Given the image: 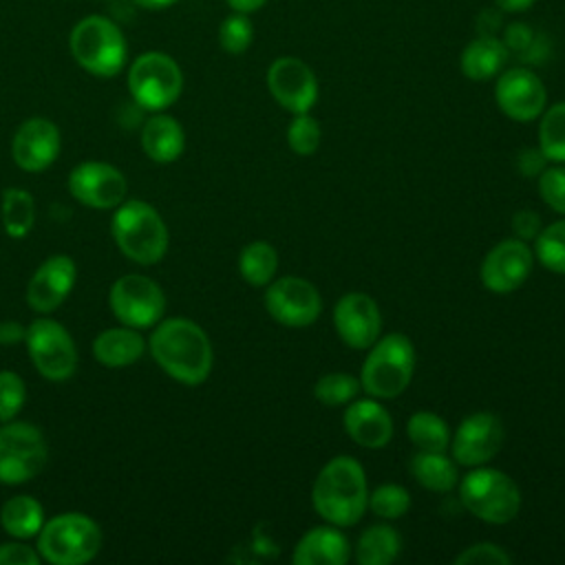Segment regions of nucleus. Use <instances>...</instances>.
Listing matches in <instances>:
<instances>
[{"label": "nucleus", "mask_w": 565, "mask_h": 565, "mask_svg": "<svg viewBox=\"0 0 565 565\" xmlns=\"http://www.w3.org/2000/svg\"><path fill=\"white\" fill-rule=\"evenodd\" d=\"M494 102L508 119L525 124L541 117L547 106V90L534 71L510 66L497 75Z\"/></svg>", "instance_id": "nucleus-14"}, {"label": "nucleus", "mask_w": 565, "mask_h": 565, "mask_svg": "<svg viewBox=\"0 0 565 565\" xmlns=\"http://www.w3.org/2000/svg\"><path fill=\"white\" fill-rule=\"evenodd\" d=\"M0 525L13 539H31L44 525L42 503L29 494H15L0 508Z\"/></svg>", "instance_id": "nucleus-28"}, {"label": "nucleus", "mask_w": 565, "mask_h": 565, "mask_svg": "<svg viewBox=\"0 0 565 565\" xmlns=\"http://www.w3.org/2000/svg\"><path fill=\"white\" fill-rule=\"evenodd\" d=\"M60 130L51 119L31 117L13 135L11 154L15 166L26 172L46 170L60 154Z\"/></svg>", "instance_id": "nucleus-19"}, {"label": "nucleus", "mask_w": 565, "mask_h": 565, "mask_svg": "<svg viewBox=\"0 0 565 565\" xmlns=\"http://www.w3.org/2000/svg\"><path fill=\"white\" fill-rule=\"evenodd\" d=\"M351 558V543L338 525H316L307 530L291 554L296 565H344Z\"/></svg>", "instance_id": "nucleus-22"}, {"label": "nucleus", "mask_w": 565, "mask_h": 565, "mask_svg": "<svg viewBox=\"0 0 565 565\" xmlns=\"http://www.w3.org/2000/svg\"><path fill=\"white\" fill-rule=\"evenodd\" d=\"M508 57L510 49L501 38L481 33L461 49L459 71L470 82H488L505 68Z\"/></svg>", "instance_id": "nucleus-23"}, {"label": "nucleus", "mask_w": 565, "mask_h": 565, "mask_svg": "<svg viewBox=\"0 0 565 565\" xmlns=\"http://www.w3.org/2000/svg\"><path fill=\"white\" fill-rule=\"evenodd\" d=\"M539 150L547 163H565V102L545 106L539 117Z\"/></svg>", "instance_id": "nucleus-32"}, {"label": "nucleus", "mask_w": 565, "mask_h": 565, "mask_svg": "<svg viewBox=\"0 0 565 565\" xmlns=\"http://www.w3.org/2000/svg\"><path fill=\"white\" fill-rule=\"evenodd\" d=\"M278 269V254L267 241H252L241 249L238 271L252 287H267Z\"/></svg>", "instance_id": "nucleus-29"}, {"label": "nucleus", "mask_w": 565, "mask_h": 565, "mask_svg": "<svg viewBox=\"0 0 565 565\" xmlns=\"http://www.w3.org/2000/svg\"><path fill=\"white\" fill-rule=\"evenodd\" d=\"M333 327L347 347L369 349L382 331L380 307L369 294L349 291L333 307Z\"/></svg>", "instance_id": "nucleus-18"}, {"label": "nucleus", "mask_w": 565, "mask_h": 565, "mask_svg": "<svg viewBox=\"0 0 565 565\" xmlns=\"http://www.w3.org/2000/svg\"><path fill=\"white\" fill-rule=\"evenodd\" d=\"M545 163H547V159L543 157V152L539 148H525L516 161L521 174H525V177H539L547 168Z\"/></svg>", "instance_id": "nucleus-43"}, {"label": "nucleus", "mask_w": 565, "mask_h": 565, "mask_svg": "<svg viewBox=\"0 0 565 565\" xmlns=\"http://www.w3.org/2000/svg\"><path fill=\"white\" fill-rule=\"evenodd\" d=\"M143 338L132 327H115L102 331L93 342V355L99 364L117 369L137 362L143 353Z\"/></svg>", "instance_id": "nucleus-25"}, {"label": "nucleus", "mask_w": 565, "mask_h": 565, "mask_svg": "<svg viewBox=\"0 0 565 565\" xmlns=\"http://www.w3.org/2000/svg\"><path fill=\"white\" fill-rule=\"evenodd\" d=\"M497 9L503 13H523L536 4V0H494Z\"/></svg>", "instance_id": "nucleus-46"}, {"label": "nucleus", "mask_w": 565, "mask_h": 565, "mask_svg": "<svg viewBox=\"0 0 565 565\" xmlns=\"http://www.w3.org/2000/svg\"><path fill=\"white\" fill-rule=\"evenodd\" d=\"M137 7H141V9H146V11H161V9H168V7H172L174 2H179V0H132Z\"/></svg>", "instance_id": "nucleus-47"}, {"label": "nucleus", "mask_w": 565, "mask_h": 565, "mask_svg": "<svg viewBox=\"0 0 565 565\" xmlns=\"http://www.w3.org/2000/svg\"><path fill=\"white\" fill-rule=\"evenodd\" d=\"M406 435L417 450L446 452L450 446L448 424L430 411H417L406 422Z\"/></svg>", "instance_id": "nucleus-30"}, {"label": "nucleus", "mask_w": 565, "mask_h": 565, "mask_svg": "<svg viewBox=\"0 0 565 565\" xmlns=\"http://www.w3.org/2000/svg\"><path fill=\"white\" fill-rule=\"evenodd\" d=\"M362 384L360 377H353L349 373H324L318 377V382L313 384V397L329 408L335 406H347L349 402L355 399V395L360 393Z\"/></svg>", "instance_id": "nucleus-34"}, {"label": "nucleus", "mask_w": 565, "mask_h": 565, "mask_svg": "<svg viewBox=\"0 0 565 565\" xmlns=\"http://www.w3.org/2000/svg\"><path fill=\"white\" fill-rule=\"evenodd\" d=\"M534 249L521 238L499 241L479 265V280L492 294L516 291L534 267Z\"/></svg>", "instance_id": "nucleus-16"}, {"label": "nucleus", "mask_w": 565, "mask_h": 565, "mask_svg": "<svg viewBox=\"0 0 565 565\" xmlns=\"http://www.w3.org/2000/svg\"><path fill=\"white\" fill-rule=\"evenodd\" d=\"M128 90L143 110H166L183 90V73L174 57L161 51L139 55L128 68Z\"/></svg>", "instance_id": "nucleus-8"}, {"label": "nucleus", "mask_w": 565, "mask_h": 565, "mask_svg": "<svg viewBox=\"0 0 565 565\" xmlns=\"http://www.w3.org/2000/svg\"><path fill=\"white\" fill-rule=\"evenodd\" d=\"M369 508L380 519H402L411 510V492L399 483H382L369 492Z\"/></svg>", "instance_id": "nucleus-35"}, {"label": "nucleus", "mask_w": 565, "mask_h": 565, "mask_svg": "<svg viewBox=\"0 0 565 565\" xmlns=\"http://www.w3.org/2000/svg\"><path fill=\"white\" fill-rule=\"evenodd\" d=\"M322 141V128L320 121L311 113H298L287 126V146L300 154L309 157L318 150Z\"/></svg>", "instance_id": "nucleus-37"}, {"label": "nucleus", "mask_w": 565, "mask_h": 565, "mask_svg": "<svg viewBox=\"0 0 565 565\" xmlns=\"http://www.w3.org/2000/svg\"><path fill=\"white\" fill-rule=\"evenodd\" d=\"M40 552L26 543H4L0 545V565H38Z\"/></svg>", "instance_id": "nucleus-41"}, {"label": "nucleus", "mask_w": 565, "mask_h": 565, "mask_svg": "<svg viewBox=\"0 0 565 565\" xmlns=\"http://www.w3.org/2000/svg\"><path fill=\"white\" fill-rule=\"evenodd\" d=\"M113 238L124 256L139 265H154L168 252V227L146 201H124L113 214Z\"/></svg>", "instance_id": "nucleus-4"}, {"label": "nucleus", "mask_w": 565, "mask_h": 565, "mask_svg": "<svg viewBox=\"0 0 565 565\" xmlns=\"http://www.w3.org/2000/svg\"><path fill=\"white\" fill-rule=\"evenodd\" d=\"M351 550L360 565H391L402 552V536L386 523L371 525Z\"/></svg>", "instance_id": "nucleus-26"}, {"label": "nucleus", "mask_w": 565, "mask_h": 565, "mask_svg": "<svg viewBox=\"0 0 565 565\" xmlns=\"http://www.w3.org/2000/svg\"><path fill=\"white\" fill-rule=\"evenodd\" d=\"M115 318L132 329L154 327L166 309L163 289L148 276L126 274L117 278L108 294Z\"/></svg>", "instance_id": "nucleus-11"}, {"label": "nucleus", "mask_w": 565, "mask_h": 565, "mask_svg": "<svg viewBox=\"0 0 565 565\" xmlns=\"http://www.w3.org/2000/svg\"><path fill=\"white\" fill-rule=\"evenodd\" d=\"M265 84L274 102L291 115L311 113L318 102V77L313 68L296 55L276 57L267 68Z\"/></svg>", "instance_id": "nucleus-12"}, {"label": "nucleus", "mask_w": 565, "mask_h": 565, "mask_svg": "<svg viewBox=\"0 0 565 565\" xmlns=\"http://www.w3.org/2000/svg\"><path fill=\"white\" fill-rule=\"evenodd\" d=\"M75 285V263L73 258L57 254L46 258L29 280L26 300L38 313H51L57 309Z\"/></svg>", "instance_id": "nucleus-20"}, {"label": "nucleus", "mask_w": 565, "mask_h": 565, "mask_svg": "<svg viewBox=\"0 0 565 565\" xmlns=\"http://www.w3.org/2000/svg\"><path fill=\"white\" fill-rule=\"evenodd\" d=\"M415 373V347L404 333L377 338L362 364L360 384L369 397L393 399L402 395Z\"/></svg>", "instance_id": "nucleus-3"}, {"label": "nucleus", "mask_w": 565, "mask_h": 565, "mask_svg": "<svg viewBox=\"0 0 565 565\" xmlns=\"http://www.w3.org/2000/svg\"><path fill=\"white\" fill-rule=\"evenodd\" d=\"M311 503L318 516L338 527L355 525L369 508L364 468L349 455L329 459L313 479Z\"/></svg>", "instance_id": "nucleus-2"}, {"label": "nucleus", "mask_w": 565, "mask_h": 565, "mask_svg": "<svg viewBox=\"0 0 565 565\" xmlns=\"http://www.w3.org/2000/svg\"><path fill=\"white\" fill-rule=\"evenodd\" d=\"M265 309L278 324L300 329L320 318L322 298L307 278L282 276L267 285Z\"/></svg>", "instance_id": "nucleus-13"}, {"label": "nucleus", "mask_w": 565, "mask_h": 565, "mask_svg": "<svg viewBox=\"0 0 565 565\" xmlns=\"http://www.w3.org/2000/svg\"><path fill=\"white\" fill-rule=\"evenodd\" d=\"M0 218H2L4 232L11 238H24L35 223V201L31 192L22 188H7L2 192Z\"/></svg>", "instance_id": "nucleus-31"}, {"label": "nucleus", "mask_w": 565, "mask_h": 565, "mask_svg": "<svg viewBox=\"0 0 565 565\" xmlns=\"http://www.w3.org/2000/svg\"><path fill=\"white\" fill-rule=\"evenodd\" d=\"M26 349L33 366L46 380H68L77 369V349L71 333L51 318H38L26 327Z\"/></svg>", "instance_id": "nucleus-10"}, {"label": "nucleus", "mask_w": 565, "mask_h": 565, "mask_svg": "<svg viewBox=\"0 0 565 565\" xmlns=\"http://www.w3.org/2000/svg\"><path fill=\"white\" fill-rule=\"evenodd\" d=\"M26 388L18 373L0 371V424L11 422L24 406Z\"/></svg>", "instance_id": "nucleus-39"}, {"label": "nucleus", "mask_w": 565, "mask_h": 565, "mask_svg": "<svg viewBox=\"0 0 565 565\" xmlns=\"http://www.w3.org/2000/svg\"><path fill=\"white\" fill-rule=\"evenodd\" d=\"M342 424L347 435L362 448H384L393 437V419L388 411L375 399H353L347 404Z\"/></svg>", "instance_id": "nucleus-21"}, {"label": "nucleus", "mask_w": 565, "mask_h": 565, "mask_svg": "<svg viewBox=\"0 0 565 565\" xmlns=\"http://www.w3.org/2000/svg\"><path fill=\"white\" fill-rule=\"evenodd\" d=\"M102 547L99 525L79 512L53 516L38 532V552L53 565H82L97 556Z\"/></svg>", "instance_id": "nucleus-7"}, {"label": "nucleus", "mask_w": 565, "mask_h": 565, "mask_svg": "<svg viewBox=\"0 0 565 565\" xmlns=\"http://www.w3.org/2000/svg\"><path fill=\"white\" fill-rule=\"evenodd\" d=\"M71 194L95 210H110L124 203L128 183L121 170L104 161H84L68 174Z\"/></svg>", "instance_id": "nucleus-17"}, {"label": "nucleus", "mask_w": 565, "mask_h": 565, "mask_svg": "<svg viewBox=\"0 0 565 565\" xmlns=\"http://www.w3.org/2000/svg\"><path fill=\"white\" fill-rule=\"evenodd\" d=\"M73 60L95 77H115L128 57L121 29L106 15L82 18L68 35Z\"/></svg>", "instance_id": "nucleus-5"}, {"label": "nucleus", "mask_w": 565, "mask_h": 565, "mask_svg": "<svg viewBox=\"0 0 565 565\" xmlns=\"http://www.w3.org/2000/svg\"><path fill=\"white\" fill-rule=\"evenodd\" d=\"M46 457V439L38 426L13 419L0 426V483L31 481L42 472Z\"/></svg>", "instance_id": "nucleus-9"}, {"label": "nucleus", "mask_w": 565, "mask_h": 565, "mask_svg": "<svg viewBox=\"0 0 565 565\" xmlns=\"http://www.w3.org/2000/svg\"><path fill=\"white\" fill-rule=\"evenodd\" d=\"M254 42V24L247 13L232 11L218 24V44L230 55L245 53Z\"/></svg>", "instance_id": "nucleus-36"}, {"label": "nucleus", "mask_w": 565, "mask_h": 565, "mask_svg": "<svg viewBox=\"0 0 565 565\" xmlns=\"http://www.w3.org/2000/svg\"><path fill=\"white\" fill-rule=\"evenodd\" d=\"M512 556L497 543L481 541L455 556V565H510Z\"/></svg>", "instance_id": "nucleus-40"}, {"label": "nucleus", "mask_w": 565, "mask_h": 565, "mask_svg": "<svg viewBox=\"0 0 565 565\" xmlns=\"http://www.w3.org/2000/svg\"><path fill=\"white\" fill-rule=\"evenodd\" d=\"M512 230L516 234V238L521 241H530V238H536V234L541 232V218L536 212L532 210H519L514 216H512Z\"/></svg>", "instance_id": "nucleus-42"}, {"label": "nucleus", "mask_w": 565, "mask_h": 565, "mask_svg": "<svg viewBox=\"0 0 565 565\" xmlns=\"http://www.w3.org/2000/svg\"><path fill=\"white\" fill-rule=\"evenodd\" d=\"M150 353L172 380L188 386L205 382L214 362L207 333L188 318L159 320L150 335Z\"/></svg>", "instance_id": "nucleus-1"}, {"label": "nucleus", "mask_w": 565, "mask_h": 565, "mask_svg": "<svg viewBox=\"0 0 565 565\" xmlns=\"http://www.w3.org/2000/svg\"><path fill=\"white\" fill-rule=\"evenodd\" d=\"M534 258L547 271L565 276V216L541 227L534 238Z\"/></svg>", "instance_id": "nucleus-33"}, {"label": "nucleus", "mask_w": 565, "mask_h": 565, "mask_svg": "<svg viewBox=\"0 0 565 565\" xmlns=\"http://www.w3.org/2000/svg\"><path fill=\"white\" fill-rule=\"evenodd\" d=\"M26 338V329L13 320L0 322V344H18Z\"/></svg>", "instance_id": "nucleus-44"}, {"label": "nucleus", "mask_w": 565, "mask_h": 565, "mask_svg": "<svg viewBox=\"0 0 565 565\" xmlns=\"http://www.w3.org/2000/svg\"><path fill=\"white\" fill-rule=\"evenodd\" d=\"M225 4H227L232 11H236V13H247V15H252V13H256L258 9H263V7L267 4V0H225Z\"/></svg>", "instance_id": "nucleus-45"}, {"label": "nucleus", "mask_w": 565, "mask_h": 565, "mask_svg": "<svg viewBox=\"0 0 565 565\" xmlns=\"http://www.w3.org/2000/svg\"><path fill=\"white\" fill-rule=\"evenodd\" d=\"M539 194L547 207L565 216V163H552L539 174Z\"/></svg>", "instance_id": "nucleus-38"}, {"label": "nucleus", "mask_w": 565, "mask_h": 565, "mask_svg": "<svg viewBox=\"0 0 565 565\" xmlns=\"http://www.w3.org/2000/svg\"><path fill=\"white\" fill-rule=\"evenodd\" d=\"M411 475L422 488L433 492H450L459 483L457 461L446 452L417 450L411 459Z\"/></svg>", "instance_id": "nucleus-27"}, {"label": "nucleus", "mask_w": 565, "mask_h": 565, "mask_svg": "<svg viewBox=\"0 0 565 565\" xmlns=\"http://www.w3.org/2000/svg\"><path fill=\"white\" fill-rule=\"evenodd\" d=\"M459 499L472 516L492 525L510 523L521 510V490L514 479L488 466L472 468L459 481Z\"/></svg>", "instance_id": "nucleus-6"}, {"label": "nucleus", "mask_w": 565, "mask_h": 565, "mask_svg": "<svg viewBox=\"0 0 565 565\" xmlns=\"http://www.w3.org/2000/svg\"><path fill=\"white\" fill-rule=\"evenodd\" d=\"M141 148L157 163H172L185 148V132L170 115H152L141 128Z\"/></svg>", "instance_id": "nucleus-24"}, {"label": "nucleus", "mask_w": 565, "mask_h": 565, "mask_svg": "<svg viewBox=\"0 0 565 565\" xmlns=\"http://www.w3.org/2000/svg\"><path fill=\"white\" fill-rule=\"evenodd\" d=\"M505 430L503 422L488 411H477L461 419L455 435L450 437V455L457 466L477 468L486 466L503 448Z\"/></svg>", "instance_id": "nucleus-15"}]
</instances>
